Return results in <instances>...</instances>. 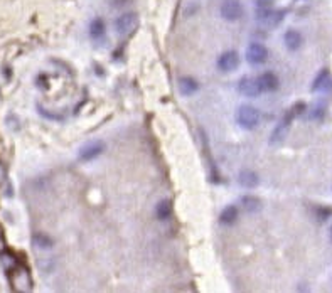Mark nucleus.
I'll use <instances>...</instances> for the list:
<instances>
[{"instance_id": "f257e3e1", "label": "nucleus", "mask_w": 332, "mask_h": 293, "mask_svg": "<svg viewBox=\"0 0 332 293\" xmlns=\"http://www.w3.org/2000/svg\"><path fill=\"white\" fill-rule=\"evenodd\" d=\"M9 280H11V286L14 291H19V293H29L32 291V276L29 270L21 263H17L16 266L9 271Z\"/></svg>"}, {"instance_id": "f03ea898", "label": "nucleus", "mask_w": 332, "mask_h": 293, "mask_svg": "<svg viewBox=\"0 0 332 293\" xmlns=\"http://www.w3.org/2000/svg\"><path fill=\"white\" fill-rule=\"evenodd\" d=\"M236 120H238L240 126H243L246 130H253L256 128L260 121V111L255 108V106H241L238 110V115H236Z\"/></svg>"}, {"instance_id": "7ed1b4c3", "label": "nucleus", "mask_w": 332, "mask_h": 293, "mask_svg": "<svg viewBox=\"0 0 332 293\" xmlns=\"http://www.w3.org/2000/svg\"><path fill=\"white\" fill-rule=\"evenodd\" d=\"M283 10H273L270 7H258L256 10V20L258 24L265 25V27H273V25H278L283 19Z\"/></svg>"}, {"instance_id": "20e7f679", "label": "nucleus", "mask_w": 332, "mask_h": 293, "mask_svg": "<svg viewBox=\"0 0 332 293\" xmlns=\"http://www.w3.org/2000/svg\"><path fill=\"white\" fill-rule=\"evenodd\" d=\"M138 25V15L135 12H127L115 20V29L120 35H130L132 32H135Z\"/></svg>"}, {"instance_id": "39448f33", "label": "nucleus", "mask_w": 332, "mask_h": 293, "mask_svg": "<svg viewBox=\"0 0 332 293\" xmlns=\"http://www.w3.org/2000/svg\"><path fill=\"white\" fill-rule=\"evenodd\" d=\"M221 17L229 20V22H234V20L241 19L243 15V5H241L240 0H224L221 4Z\"/></svg>"}, {"instance_id": "423d86ee", "label": "nucleus", "mask_w": 332, "mask_h": 293, "mask_svg": "<svg viewBox=\"0 0 332 293\" xmlns=\"http://www.w3.org/2000/svg\"><path fill=\"white\" fill-rule=\"evenodd\" d=\"M246 59L253 66L263 64L265 61L268 59V49H266L263 44H258V42L250 44L248 49H246Z\"/></svg>"}, {"instance_id": "0eeeda50", "label": "nucleus", "mask_w": 332, "mask_h": 293, "mask_svg": "<svg viewBox=\"0 0 332 293\" xmlns=\"http://www.w3.org/2000/svg\"><path fill=\"white\" fill-rule=\"evenodd\" d=\"M238 89H240L241 94L248 96V98H255V96H258L261 93L258 79H253V78H243L241 79L240 84H238Z\"/></svg>"}, {"instance_id": "6e6552de", "label": "nucleus", "mask_w": 332, "mask_h": 293, "mask_svg": "<svg viewBox=\"0 0 332 293\" xmlns=\"http://www.w3.org/2000/svg\"><path fill=\"white\" fill-rule=\"evenodd\" d=\"M238 64H240V58L234 51H228V53L221 54V58L218 59V68L221 71H224V73H229V71L236 69Z\"/></svg>"}, {"instance_id": "1a4fd4ad", "label": "nucleus", "mask_w": 332, "mask_h": 293, "mask_svg": "<svg viewBox=\"0 0 332 293\" xmlns=\"http://www.w3.org/2000/svg\"><path fill=\"white\" fill-rule=\"evenodd\" d=\"M105 149L103 141H91V143L84 145L81 150H79V159L88 162V160H93L97 159V157L102 154Z\"/></svg>"}, {"instance_id": "9d476101", "label": "nucleus", "mask_w": 332, "mask_h": 293, "mask_svg": "<svg viewBox=\"0 0 332 293\" xmlns=\"http://www.w3.org/2000/svg\"><path fill=\"white\" fill-rule=\"evenodd\" d=\"M295 113H297V111H295V108H294V111H290L289 115H285V118L281 120L278 125H276V128L273 130V133H271V143L283 140V136L287 135V130H289L290 121H292V118L295 116Z\"/></svg>"}, {"instance_id": "9b49d317", "label": "nucleus", "mask_w": 332, "mask_h": 293, "mask_svg": "<svg viewBox=\"0 0 332 293\" xmlns=\"http://www.w3.org/2000/svg\"><path fill=\"white\" fill-rule=\"evenodd\" d=\"M258 84L261 91H275L278 88V78L273 73H263L258 78Z\"/></svg>"}, {"instance_id": "f8f14e48", "label": "nucleus", "mask_w": 332, "mask_h": 293, "mask_svg": "<svg viewBox=\"0 0 332 293\" xmlns=\"http://www.w3.org/2000/svg\"><path fill=\"white\" fill-rule=\"evenodd\" d=\"M238 182L245 187V189H253V187L258 185L260 179L253 170H241L240 175H238Z\"/></svg>"}, {"instance_id": "ddd939ff", "label": "nucleus", "mask_w": 332, "mask_h": 293, "mask_svg": "<svg viewBox=\"0 0 332 293\" xmlns=\"http://www.w3.org/2000/svg\"><path fill=\"white\" fill-rule=\"evenodd\" d=\"M198 83H196V79H193V78H180L179 79V91H180V94L182 96H191V94H194L196 91H198Z\"/></svg>"}, {"instance_id": "4468645a", "label": "nucleus", "mask_w": 332, "mask_h": 293, "mask_svg": "<svg viewBox=\"0 0 332 293\" xmlns=\"http://www.w3.org/2000/svg\"><path fill=\"white\" fill-rule=\"evenodd\" d=\"M236 219H238V209H236L234 206L224 207L223 212H221V216H219V222H221V224H224V226L234 224Z\"/></svg>"}, {"instance_id": "2eb2a0df", "label": "nucleus", "mask_w": 332, "mask_h": 293, "mask_svg": "<svg viewBox=\"0 0 332 293\" xmlns=\"http://www.w3.org/2000/svg\"><path fill=\"white\" fill-rule=\"evenodd\" d=\"M285 45L289 47L290 51H297L302 45V35L300 32H297V30H287L285 32Z\"/></svg>"}, {"instance_id": "dca6fc26", "label": "nucleus", "mask_w": 332, "mask_h": 293, "mask_svg": "<svg viewBox=\"0 0 332 293\" xmlns=\"http://www.w3.org/2000/svg\"><path fill=\"white\" fill-rule=\"evenodd\" d=\"M155 214L160 221H167L170 214H172V204H170V201H160L157 207H155Z\"/></svg>"}, {"instance_id": "f3484780", "label": "nucleus", "mask_w": 332, "mask_h": 293, "mask_svg": "<svg viewBox=\"0 0 332 293\" xmlns=\"http://www.w3.org/2000/svg\"><path fill=\"white\" fill-rule=\"evenodd\" d=\"M241 202H243V207L248 212H258L261 209V201L255 196H245Z\"/></svg>"}, {"instance_id": "a211bd4d", "label": "nucleus", "mask_w": 332, "mask_h": 293, "mask_svg": "<svg viewBox=\"0 0 332 293\" xmlns=\"http://www.w3.org/2000/svg\"><path fill=\"white\" fill-rule=\"evenodd\" d=\"M89 35L93 39H100L105 35V22L102 19H94L91 24H89Z\"/></svg>"}, {"instance_id": "6ab92c4d", "label": "nucleus", "mask_w": 332, "mask_h": 293, "mask_svg": "<svg viewBox=\"0 0 332 293\" xmlns=\"http://www.w3.org/2000/svg\"><path fill=\"white\" fill-rule=\"evenodd\" d=\"M32 242L37 248H41V250H46V248H51L53 246V239L49 236L42 234V232H37V234H34L32 236Z\"/></svg>"}, {"instance_id": "aec40b11", "label": "nucleus", "mask_w": 332, "mask_h": 293, "mask_svg": "<svg viewBox=\"0 0 332 293\" xmlns=\"http://www.w3.org/2000/svg\"><path fill=\"white\" fill-rule=\"evenodd\" d=\"M327 83H329V73L327 71H322V73L317 76V79L314 81V86H312V89L314 91H319V89H324Z\"/></svg>"}, {"instance_id": "412c9836", "label": "nucleus", "mask_w": 332, "mask_h": 293, "mask_svg": "<svg viewBox=\"0 0 332 293\" xmlns=\"http://www.w3.org/2000/svg\"><path fill=\"white\" fill-rule=\"evenodd\" d=\"M17 263L19 261L11 255V253H6V255H2V265H4V268H6L7 271H11L12 268L17 265Z\"/></svg>"}, {"instance_id": "4be33fe9", "label": "nucleus", "mask_w": 332, "mask_h": 293, "mask_svg": "<svg viewBox=\"0 0 332 293\" xmlns=\"http://www.w3.org/2000/svg\"><path fill=\"white\" fill-rule=\"evenodd\" d=\"M317 212H319V219L324 221L332 214V209H317Z\"/></svg>"}, {"instance_id": "5701e85b", "label": "nucleus", "mask_w": 332, "mask_h": 293, "mask_svg": "<svg viewBox=\"0 0 332 293\" xmlns=\"http://www.w3.org/2000/svg\"><path fill=\"white\" fill-rule=\"evenodd\" d=\"M271 4H273V0H256L258 7H270Z\"/></svg>"}, {"instance_id": "b1692460", "label": "nucleus", "mask_w": 332, "mask_h": 293, "mask_svg": "<svg viewBox=\"0 0 332 293\" xmlns=\"http://www.w3.org/2000/svg\"><path fill=\"white\" fill-rule=\"evenodd\" d=\"M128 0H110V4L113 5V7H123L125 4H127Z\"/></svg>"}, {"instance_id": "393cba45", "label": "nucleus", "mask_w": 332, "mask_h": 293, "mask_svg": "<svg viewBox=\"0 0 332 293\" xmlns=\"http://www.w3.org/2000/svg\"><path fill=\"white\" fill-rule=\"evenodd\" d=\"M4 179H6V170H4L2 164H0V182H2Z\"/></svg>"}, {"instance_id": "a878e982", "label": "nucleus", "mask_w": 332, "mask_h": 293, "mask_svg": "<svg viewBox=\"0 0 332 293\" xmlns=\"http://www.w3.org/2000/svg\"><path fill=\"white\" fill-rule=\"evenodd\" d=\"M330 241H332V227H330Z\"/></svg>"}]
</instances>
